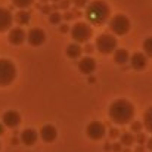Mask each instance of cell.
Instances as JSON below:
<instances>
[{"label": "cell", "mask_w": 152, "mask_h": 152, "mask_svg": "<svg viewBox=\"0 0 152 152\" xmlns=\"http://www.w3.org/2000/svg\"><path fill=\"white\" fill-rule=\"evenodd\" d=\"M109 118L118 126H126L134 118V106L127 99H117L109 105Z\"/></svg>", "instance_id": "obj_1"}, {"label": "cell", "mask_w": 152, "mask_h": 152, "mask_svg": "<svg viewBox=\"0 0 152 152\" xmlns=\"http://www.w3.org/2000/svg\"><path fill=\"white\" fill-rule=\"evenodd\" d=\"M109 6L103 1V0H93L90 3H87L86 6V19L90 25H96L99 27L102 24H105L109 19Z\"/></svg>", "instance_id": "obj_2"}, {"label": "cell", "mask_w": 152, "mask_h": 152, "mask_svg": "<svg viewBox=\"0 0 152 152\" xmlns=\"http://www.w3.org/2000/svg\"><path fill=\"white\" fill-rule=\"evenodd\" d=\"M16 78V66L10 59H0V87L10 86Z\"/></svg>", "instance_id": "obj_3"}, {"label": "cell", "mask_w": 152, "mask_h": 152, "mask_svg": "<svg viewBox=\"0 0 152 152\" xmlns=\"http://www.w3.org/2000/svg\"><path fill=\"white\" fill-rule=\"evenodd\" d=\"M93 36V30L87 22H77L71 28V37L74 43H87L90 37Z\"/></svg>", "instance_id": "obj_4"}, {"label": "cell", "mask_w": 152, "mask_h": 152, "mask_svg": "<svg viewBox=\"0 0 152 152\" xmlns=\"http://www.w3.org/2000/svg\"><path fill=\"white\" fill-rule=\"evenodd\" d=\"M109 30L115 36H126L130 31V19L123 13L114 15L109 19Z\"/></svg>", "instance_id": "obj_5"}, {"label": "cell", "mask_w": 152, "mask_h": 152, "mask_svg": "<svg viewBox=\"0 0 152 152\" xmlns=\"http://www.w3.org/2000/svg\"><path fill=\"white\" fill-rule=\"evenodd\" d=\"M117 46H118V43H117L115 36L108 34V33L98 36V39H96V45H95V48H96V49L99 50V53H102V55L114 53V50L117 49Z\"/></svg>", "instance_id": "obj_6"}, {"label": "cell", "mask_w": 152, "mask_h": 152, "mask_svg": "<svg viewBox=\"0 0 152 152\" xmlns=\"http://www.w3.org/2000/svg\"><path fill=\"white\" fill-rule=\"evenodd\" d=\"M86 134L90 139H93V140H101L102 137L106 134V127L101 121H92L86 127Z\"/></svg>", "instance_id": "obj_7"}, {"label": "cell", "mask_w": 152, "mask_h": 152, "mask_svg": "<svg viewBox=\"0 0 152 152\" xmlns=\"http://www.w3.org/2000/svg\"><path fill=\"white\" fill-rule=\"evenodd\" d=\"M27 40H28V43H30L31 46H40V45H43V43L46 42V33H45L42 28L34 27V28H31V30L28 31Z\"/></svg>", "instance_id": "obj_8"}, {"label": "cell", "mask_w": 152, "mask_h": 152, "mask_svg": "<svg viewBox=\"0 0 152 152\" xmlns=\"http://www.w3.org/2000/svg\"><path fill=\"white\" fill-rule=\"evenodd\" d=\"M1 121H3V124H4L6 127H9V129H15V127H18L19 123H21V115H19L18 111L10 109V111H6V112L3 114Z\"/></svg>", "instance_id": "obj_9"}, {"label": "cell", "mask_w": 152, "mask_h": 152, "mask_svg": "<svg viewBox=\"0 0 152 152\" xmlns=\"http://www.w3.org/2000/svg\"><path fill=\"white\" fill-rule=\"evenodd\" d=\"M7 39H9V42H10L12 45L19 46V45H22V43L25 42V39H27V33H25V31H24V30H22V28L18 25V27L10 28Z\"/></svg>", "instance_id": "obj_10"}, {"label": "cell", "mask_w": 152, "mask_h": 152, "mask_svg": "<svg viewBox=\"0 0 152 152\" xmlns=\"http://www.w3.org/2000/svg\"><path fill=\"white\" fill-rule=\"evenodd\" d=\"M129 62H130V65H132L133 69H136V71H142V69L146 66V64H148V58H146L145 53H142V52H136V53H133V55L130 56Z\"/></svg>", "instance_id": "obj_11"}, {"label": "cell", "mask_w": 152, "mask_h": 152, "mask_svg": "<svg viewBox=\"0 0 152 152\" xmlns=\"http://www.w3.org/2000/svg\"><path fill=\"white\" fill-rule=\"evenodd\" d=\"M12 24H13V15L10 13V10L0 7V33L10 30Z\"/></svg>", "instance_id": "obj_12"}, {"label": "cell", "mask_w": 152, "mask_h": 152, "mask_svg": "<svg viewBox=\"0 0 152 152\" xmlns=\"http://www.w3.org/2000/svg\"><path fill=\"white\" fill-rule=\"evenodd\" d=\"M78 69L86 74V75H90L95 69H96V61L92 58V56H84L80 59L78 62Z\"/></svg>", "instance_id": "obj_13"}, {"label": "cell", "mask_w": 152, "mask_h": 152, "mask_svg": "<svg viewBox=\"0 0 152 152\" xmlns=\"http://www.w3.org/2000/svg\"><path fill=\"white\" fill-rule=\"evenodd\" d=\"M40 137H42L45 142H48V143L53 142V140L58 137V130H56V127L52 126V124L43 126V127L40 129Z\"/></svg>", "instance_id": "obj_14"}, {"label": "cell", "mask_w": 152, "mask_h": 152, "mask_svg": "<svg viewBox=\"0 0 152 152\" xmlns=\"http://www.w3.org/2000/svg\"><path fill=\"white\" fill-rule=\"evenodd\" d=\"M37 139H39V134H37V132H36L34 129H25V130L21 133V142H22L24 145H27V146L36 145Z\"/></svg>", "instance_id": "obj_15"}, {"label": "cell", "mask_w": 152, "mask_h": 152, "mask_svg": "<svg viewBox=\"0 0 152 152\" xmlns=\"http://www.w3.org/2000/svg\"><path fill=\"white\" fill-rule=\"evenodd\" d=\"M13 19H15V22H16L18 25H27V24H30V21H31V13H30L27 9H19V10L16 12V15L13 16Z\"/></svg>", "instance_id": "obj_16"}, {"label": "cell", "mask_w": 152, "mask_h": 152, "mask_svg": "<svg viewBox=\"0 0 152 152\" xmlns=\"http://www.w3.org/2000/svg\"><path fill=\"white\" fill-rule=\"evenodd\" d=\"M130 59V55L126 49H115L114 50V61L118 64V65H126Z\"/></svg>", "instance_id": "obj_17"}, {"label": "cell", "mask_w": 152, "mask_h": 152, "mask_svg": "<svg viewBox=\"0 0 152 152\" xmlns=\"http://www.w3.org/2000/svg\"><path fill=\"white\" fill-rule=\"evenodd\" d=\"M83 53V48L78 43H71L66 46V56L71 59H77L80 58V55Z\"/></svg>", "instance_id": "obj_18"}, {"label": "cell", "mask_w": 152, "mask_h": 152, "mask_svg": "<svg viewBox=\"0 0 152 152\" xmlns=\"http://www.w3.org/2000/svg\"><path fill=\"white\" fill-rule=\"evenodd\" d=\"M120 143H121L123 146H126V148H130V146L134 143V133H132V132L123 133V134L120 136Z\"/></svg>", "instance_id": "obj_19"}, {"label": "cell", "mask_w": 152, "mask_h": 152, "mask_svg": "<svg viewBox=\"0 0 152 152\" xmlns=\"http://www.w3.org/2000/svg\"><path fill=\"white\" fill-rule=\"evenodd\" d=\"M143 127L146 129V130H149L152 133V106H149L146 111H145V114H143Z\"/></svg>", "instance_id": "obj_20"}, {"label": "cell", "mask_w": 152, "mask_h": 152, "mask_svg": "<svg viewBox=\"0 0 152 152\" xmlns=\"http://www.w3.org/2000/svg\"><path fill=\"white\" fill-rule=\"evenodd\" d=\"M143 53L146 55V58H152V37H148L143 42Z\"/></svg>", "instance_id": "obj_21"}, {"label": "cell", "mask_w": 152, "mask_h": 152, "mask_svg": "<svg viewBox=\"0 0 152 152\" xmlns=\"http://www.w3.org/2000/svg\"><path fill=\"white\" fill-rule=\"evenodd\" d=\"M12 3L18 9H27V7H30L34 3V0H12Z\"/></svg>", "instance_id": "obj_22"}, {"label": "cell", "mask_w": 152, "mask_h": 152, "mask_svg": "<svg viewBox=\"0 0 152 152\" xmlns=\"http://www.w3.org/2000/svg\"><path fill=\"white\" fill-rule=\"evenodd\" d=\"M61 21H62V15H61L59 12L53 10L52 13H49V22H50V24L58 25V24H61Z\"/></svg>", "instance_id": "obj_23"}, {"label": "cell", "mask_w": 152, "mask_h": 152, "mask_svg": "<svg viewBox=\"0 0 152 152\" xmlns=\"http://www.w3.org/2000/svg\"><path fill=\"white\" fill-rule=\"evenodd\" d=\"M40 10H42V13H52L53 10H56V6L55 4H49V3H43L42 4V7H40Z\"/></svg>", "instance_id": "obj_24"}, {"label": "cell", "mask_w": 152, "mask_h": 152, "mask_svg": "<svg viewBox=\"0 0 152 152\" xmlns=\"http://www.w3.org/2000/svg\"><path fill=\"white\" fill-rule=\"evenodd\" d=\"M142 129H143V124L140 123V121H133L132 123V133H140L142 132Z\"/></svg>", "instance_id": "obj_25"}, {"label": "cell", "mask_w": 152, "mask_h": 152, "mask_svg": "<svg viewBox=\"0 0 152 152\" xmlns=\"http://www.w3.org/2000/svg\"><path fill=\"white\" fill-rule=\"evenodd\" d=\"M134 142L137 143V145H145V142H146V134L145 133H136V136H134Z\"/></svg>", "instance_id": "obj_26"}, {"label": "cell", "mask_w": 152, "mask_h": 152, "mask_svg": "<svg viewBox=\"0 0 152 152\" xmlns=\"http://www.w3.org/2000/svg\"><path fill=\"white\" fill-rule=\"evenodd\" d=\"M69 3H71L69 0H59L55 6H56V9H65V10H66V9L69 7Z\"/></svg>", "instance_id": "obj_27"}, {"label": "cell", "mask_w": 152, "mask_h": 152, "mask_svg": "<svg viewBox=\"0 0 152 152\" xmlns=\"http://www.w3.org/2000/svg\"><path fill=\"white\" fill-rule=\"evenodd\" d=\"M71 1H72L78 9H80V7H86V6H87V3H89V0H71Z\"/></svg>", "instance_id": "obj_28"}, {"label": "cell", "mask_w": 152, "mask_h": 152, "mask_svg": "<svg viewBox=\"0 0 152 152\" xmlns=\"http://www.w3.org/2000/svg\"><path fill=\"white\" fill-rule=\"evenodd\" d=\"M117 136H120V132H118L117 129H111V130H109V137H111V139H115Z\"/></svg>", "instance_id": "obj_29"}, {"label": "cell", "mask_w": 152, "mask_h": 152, "mask_svg": "<svg viewBox=\"0 0 152 152\" xmlns=\"http://www.w3.org/2000/svg\"><path fill=\"white\" fill-rule=\"evenodd\" d=\"M74 16H75V15H74V13H72V12H65V15H64V16H62V18H64V19H65V21H71V19H72V18H74Z\"/></svg>", "instance_id": "obj_30"}, {"label": "cell", "mask_w": 152, "mask_h": 152, "mask_svg": "<svg viewBox=\"0 0 152 152\" xmlns=\"http://www.w3.org/2000/svg\"><path fill=\"white\" fill-rule=\"evenodd\" d=\"M121 146H123L121 143H114V145H112V151L114 152H120L121 151Z\"/></svg>", "instance_id": "obj_31"}, {"label": "cell", "mask_w": 152, "mask_h": 152, "mask_svg": "<svg viewBox=\"0 0 152 152\" xmlns=\"http://www.w3.org/2000/svg\"><path fill=\"white\" fill-rule=\"evenodd\" d=\"M83 50L86 52V53H92V52H93V46H92V45H86Z\"/></svg>", "instance_id": "obj_32"}, {"label": "cell", "mask_w": 152, "mask_h": 152, "mask_svg": "<svg viewBox=\"0 0 152 152\" xmlns=\"http://www.w3.org/2000/svg\"><path fill=\"white\" fill-rule=\"evenodd\" d=\"M146 149H149V151H152V137H149V139H146Z\"/></svg>", "instance_id": "obj_33"}, {"label": "cell", "mask_w": 152, "mask_h": 152, "mask_svg": "<svg viewBox=\"0 0 152 152\" xmlns=\"http://www.w3.org/2000/svg\"><path fill=\"white\" fill-rule=\"evenodd\" d=\"M68 31H69V27L66 24H62L61 25V33H68Z\"/></svg>", "instance_id": "obj_34"}, {"label": "cell", "mask_w": 152, "mask_h": 152, "mask_svg": "<svg viewBox=\"0 0 152 152\" xmlns=\"http://www.w3.org/2000/svg\"><path fill=\"white\" fill-rule=\"evenodd\" d=\"M134 152H145V146H143V145H137Z\"/></svg>", "instance_id": "obj_35"}, {"label": "cell", "mask_w": 152, "mask_h": 152, "mask_svg": "<svg viewBox=\"0 0 152 152\" xmlns=\"http://www.w3.org/2000/svg\"><path fill=\"white\" fill-rule=\"evenodd\" d=\"M3 132H4V130H3V126L0 124V134H3Z\"/></svg>", "instance_id": "obj_36"}, {"label": "cell", "mask_w": 152, "mask_h": 152, "mask_svg": "<svg viewBox=\"0 0 152 152\" xmlns=\"http://www.w3.org/2000/svg\"><path fill=\"white\" fill-rule=\"evenodd\" d=\"M123 152H130V148H126V149H124Z\"/></svg>", "instance_id": "obj_37"}, {"label": "cell", "mask_w": 152, "mask_h": 152, "mask_svg": "<svg viewBox=\"0 0 152 152\" xmlns=\"http://www.w3.org/2000/svg\"><path fill=\"white\" fill-rule=\"evenodd\" d=\"M40 1H42V3H48L49 0H40Z\"/></svg>", "instance_id": "obj_38"}, {"label": "cell", "mask_w": 152, "mask_h": 152, "mask_svg": "<svg viewBox=\"0 0 152 152\" xmlns=\"http://www.w3.org/2000/svg\"><path fill=\"white\" fill-rule=\"evenodd\" d=\"M52 1H53V3H58V1H59V0H52Z\"/></svg>", "instance_id": "obj_39"}]
</instances>
